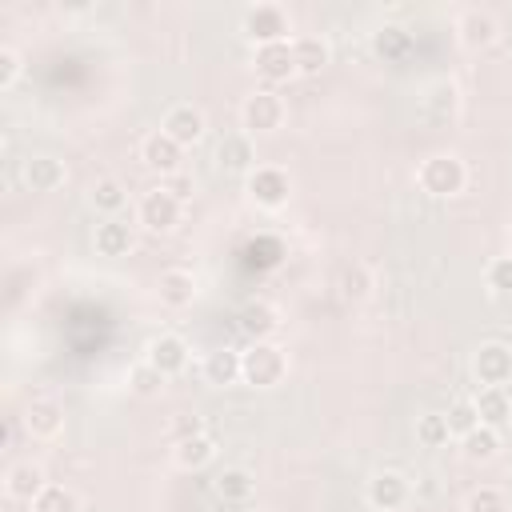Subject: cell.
<instances>
[{
    "mask_svg": "<svg viewBox=\"0 0 512 512\" xmlns=\"http://www.w3.org/2000/svg\"><path fill=\"white\" fill-rule=\"evenodd\" d=\"M416 440H420L424 448H444V444L452 440L448 416H444V412H424V416L416 420Z\"/></svg>",
    "mask_w": 512,
    "mask_h": 512,
    "instance_id": "cell-31",
    "label": "cell"
},
{
    "mask_svg": "<svg viewBox=\"0 0 512 512\" xmlns=\"http://www.w3.org/2000/svg\"><path fill=\"white\" fill-rule=\"evenodd\" d=\"M448 432L460 440V436H468L476 424H480V412H476V400H468V396H460V400H452L448 404Z\"/></svg>",
    "mask_w": 512,
    "mask_h": 512,
    "instance_id": "cell-32",
    "label": "cell"
},
{
    "mask_svg": "<svg viewBox=\"0 0 512 512\" xmlns=\"http://www.w3.org/2000/svg\"><path fill=\"white\" fill-rule=\"evenodd\" d=\"M168 432H172V444H176V440L200 436V432H204V420H200L196 412H176V416H172V424H168Z\"/></svg>",
    "mask_w": 512,
    "mask_h": 512,
    "instance_id": "cell-38",
    "label": "cell"
},
{
    "mask_svg": "<svg viewBox=\"0 0 512 512\" xmlns=\"http://www.w3.org/2000/svg\"><path fill=\"white\" fill-rule=\"evenodd\" d=\"M252 492H256V480H252V472H244V468H224V472L216 476V496H220L224 504H232V508L248 504Z\"/></svg>",
    "mask_w": 512,
    "mask_h": 512,
    "instance_id": "cell-28",
    "label": "cell"
},
{
    "mask_svg": "<svg viewBox=\"0 0 512 512\" xmlns=\"http://www.w3.org/2000/svg\"><path fill=\"white\" fill-rule=\"evenodd\" d=\"M212 460H216V440H212L208 432L172 444V464L184 468V472H200V468H208Z\"/></svg>",
    "mask_w": 512,
    "mask_h": 512,
    "instance_id": "cell-19",
    "label": "cell"
},
{
    "mask_svg": "<svg viewBox=\"0 0 512 512\" xmlns=\"http://www.w3.org/2000/svg\"><path fill=\"white\" fill-rule=\"evenodd\" d=\"M240 124L248 136H264V132H276L284 124V100L272 92V88H256L244 96L240 104Z\"/></svg>",
    "mask_w": 512,
    "mask_h": 512,
    "instance_id": "cell-3",
    "label": "cell"
},
{
    "mask_svg": "<svg viewBox=\"0 0 512 512\" xmlns=\"http://www.w3.org/2000/svg\"><path fill=\"white\" fill-rule=\"evenodd\" d=\"M236 324H240V332H244L248 340H268V336L280 328V316H276V308H272L268 300H248V304L236 312Z\"/></svg>",
    "mask_w": 512,
    "mask_h": 512,
    "instance_id": "cell-18",
    "label": "cell"
},
{
    "mask_svg": "<svg viewBox=\"0 0 512 512\" xmlns=\"http://www.w3.org/2000/svg\"><path fill=\"white\" fill-rule=\"evenodd\" d=\"M284 372H288V356L272 340H252L240 352V380H248L252 388H272L284 380Z\"/></svg>",
    "mask_w": 512,
    "mask_h": 512,
    "instance_id": "cell-2",
    "label": "cell"
},
{
    "mask_svg": "<svg viewBox=\"0 0 512 512\" xmlns=\"http://www.w3.org/2000/svg\"><path fill=\"white\" fill-rule=\"evenodd\" d=\"M88 200H92V208H96V212H104V216L112 220V216H120V212H124V204H128V192H124V184H120V180L104 176V180H96V184H92Z\"/></svg>",
    "mask_w": 512,
    "mask_h": 512,
    "instance_id": "cell-29",
    "label": "cell"
},
{
    "mask_svg": "<svg viewBox=\"0 0 512 512\" xmlns=\"http://www.w3.org/2000/svg\"><path fill=\"white\" fill-rule=\"evenodd\" d=\"M216 160L228 168V172H252L256 168V144L248 132H228L216 148Z\"/></svg>",
    "mask_w": 512,
    "mask_h": 512,
    "instance_id": "cell-20",
    "label": "cell"
},
{
    "mask_svg": "<svg viewBox=\"0 0 512 512\" xmlns=\"http://www.w3.org/2000/svg\"><path fill=\"white\" fill-rule=\"evenodd\" d=\"M144 360H148L164 380H168V376H180V372L188 368V340L176 336V332H160V336H152Z\"/></svg>",
    "mask_w": 512,
    "mask_h": 512,
    "instance_id": "cell-8",
    "label": "cell"
},
{
    "mask_svg": "<svg viewBox=\"0 0 512 512\" xmlns=\"http://www.w3.org/2000/svg\"><path fill=\"white\" fill-rule=\"evenodd\" d=\"M252 68L264 84H284L288 76H296V56H292V40L280 44H260L252 56Z\"/></svg>",
    "mask_w": 512,
    "mask_h": 512,
    "instance_id": "cell-10",
    "label": "cell"
},
{
    "mask_svg": "<svg viewBox=\"0 0 512 512\" xmlns=\"http://www.w3.org/2000/svg\"><path fill=\"white\" fill-rule=\"evenodd\" d=\"M20 420H24V428H28L32 440H52L64 428V404L52 400V396H32Z\"/></svg>",
    "mask_w": 512,
    "mask_h": 512,
    "instance_id": "cell-12",
    "label": "cell"
},
{
    "mask_svg": "<svg viewBox=\"0 0 512 512\" xmlns=\"http://www.w3.org/2000/svg\"><path fill=\"white\" fill-rule=\"evenodd\" d=\"M372 52H376L380 60H404V56L412 52V32L400 28V24H380V28L372 32Z\"/></svg>",
    "mask_w": 512,
    "mask_h": 512,
    "instance_id": "cell-24",
    "label": "cell"
},
{
    "mask_svg": "<svg viewBox=\"0 0 512 512\" xmlns=\"http://www.w3.org/2000/svg\"><path fill=\"white\" fill-rule=\"evenodd\" d=\"M44 484H48V476H44V468H40L36 460H16V464H8V472H4V496H8V500L32 504V500L44 492Z\"/></svg>",
    "mask_w": 512,
    "mask_h": 512,
    "instance_id": "cell-13",
    "label": "cell"
},
{
    "mask_svg": "<svg viewBox=\"0 0 512 512\" xmlns=\"http://www.w3.org/2000/svg\"><path fill=\"white\" fill-rule=\"evenodd\" d=\"M20 176H24V184H28L32 192H56V188L68 180V168H64V160H60V156L36 152V156H28V160H24Z\"/></svg>",
    "mask_w": 512,
    "mask_h": 512,
    "instance_id": "cell-15",
    "label": "cell"
},
{
    "mask_svg": "<svg viewBox=\"0 0 512 512\" xmlns=\"http://www.w3.org/2000/svg\"><path fill=\"white\" fill-rule=\"evenodd\" d=\"M292 56H296V76H320L328 64V44L320 36H296Z\"/></svg>",
    "mask_w": 512,
    "mask_h": 512,
    "instance_id": "cell-25",
    "label": "cell"
},
{
    "mask_svg": "<svg viewBox=\"0 0 512 512\" xmlns=\"http://www.w3.org/2000/svg\"><path fill=\"white\" fill-rule=\"evenodd\" d=\"M244 36L260 48V44H280V40H288V32H292V20H288V12L280 8V4H252L248 12H244Z\"/></svg>",
    "mask_w": 512,
    "mask_h": 512,
    "instance_id": "cell-4",
    "label": "cell"
},
{
    "mask_svg": "<svg viewBox=\"0 0 512 512\" xmlns=\"http://www.w3.org/2000/svg\"><path fill=\"white\" fill-rule=\"evenodd\" d=\"M32 512H80V496L64 484H44V492L28 504Z\"/></svg>",
    "mask_w": 512,
    "mask_h": 512,
    "instance_id": "cell-30",
    "label": "cell"
},
{
    "mask_svg": "<svg viewBox=\"0 0 512 512\" xmlns=\"http://www.w3.org/2000/svg\"><path fill=\"white\" fill-rule=\"evenodd\" d=\"M20 72H24L20 52H16L12 44H0V88H12V84L20 80Z\"/></svg>",
    "mask_w": 512,
    "mask_h": 512,
    "instance_id": "cell-37",
    "label": "cell"
},
{
    "mask_svg": "<svg viewBox=\"0 0 512 512\" xmlns=\"http://www.w3.org/2000/svg\"><path fill=\"white\" fill-rule=\"evenodd\" d=\"M180 212H184V204H180L172 192H164V188L156 184V188H148V192L140 196V204H136V224L148 228V232H172V228L180 224Z\"/></svg>",
    "mask_w": 512,
    "mask_h": 512,
    "instance_id": "cell-5",
    "label": "cell"
},
{
    "mask_svg": "<svg viewBox=\"0 0 512 512\" xmlns=\"http://www.w3.org/2000/svg\"><path fill=\"white\" fill-rule=\"evenodd\" d=\"M472 376H476V384H484V388H504V384L512 380V348L500 344V340L480 344L476 356H472Z\"/></svg>",
    "mask_w": 512,
    "mask_h": 512,
    "instance_id": "cell-7",
    "label": "cell"
},
{
    "mask_svg": "<svg viewBox=\"0 0 512 512\" xmlns=\"http://www.w3.org/2000/svg\"><path fill=\"white\" fill-rule=\"evenodd\" d=\"M416 184H420V192L444 200V196L464 192V184H468V168H464V160H460L456 152H432L428 160H420V168H416Z\"/></svg>",
    "mask_w": 512,
    "mask_h": 512,
    "instance_id": "cell-1",
    "label": "cell"
},
{
    "mask_svg": "<svg viewBox=\"0 0 512 512\" xmlns=\"http://www.w3.org/2000/svg\"><path fill=\"white\" fill-rule=\"evenodd\" d=\"M508 244H512V228H508Z\"/></svg>",
    "mask_w": 512,
    "mask_h": 512,
    "instance_id": "cell-40",
    "label": "cell"
},
{
    "mask_svg": "<svg viewBox=\"0 0 512 512\" xmlns=\"http://www.w3.org/2000/svg\"><path fill=\"white\" fill-rule=\"evenodd\" d=\"M160 384H164V376H160L148 360H140V364H132V368H128V388H132L136 396H156V392H160Z\"/></svg>",
    "mask_w": 512,
    "mask_h": 512,
    "instance_id": "cell-35",
    "label": "cell"
},
{
    "mask_svg": "<svg viewBox=\"0 0 512 512\" xmlns=\"http://www.w3.org/2000/svg\"><path fill=\"white\" fill-rule=\"evenodd\" d=\"M336 288H340V296H344L348 304H360V300H368V296H372V288H376V280H372V268H368V264H360V260L344 264V268H340V280H336Z\"/></svg>",
    "mask_w": 512,
    "mask_h": 512,
    "instance_id": "cell-26",
    "label": "cell"
},
{
    "mask_svg": "<svg viewBox=\"0 0 512 512\" xmlns=\"http://www.w3.org/2000/svg\"><path fill=\"white\" fill-rule=\"evenodd\" d=\"M180 152H184V148H180L172 136H164L160 128L140 140V164H144L148 172H156L160 180L172 176V172H180Z\"/></svg>",
    "mask_w": 512,
    "mask_h": 512,
    "instance_id": "cell-11",
    "label": "cell"
},
{
    "mask_svg": "<svg viewBox=\"0 0 512 512\" xmlns=\"http://www.w3.org/2000/svg\"><path fill=\"white\" fill-rule=\"evenodd\" d=\"M484 284H488L496 296H512V252L488 260V268H484Z\"/></svg>",
    "mask_w": 512,
    "mask_h": 512,
    "instance_id": "cell-36",
    "label": "cell"
},
{
    "mask_svg": "<svg viewBox=\"0 0 512 512\" xmlns=\"http://www.w3.org/2000/svg\"><path fill=\"white\" fill-rule=\"evenodd\" d=\"M160 188H164V192H172L180 204L192 196V180H188L184 172H172V176H164V180H160Z\"/></svg>",
    "mask_w": 512,
    "mask_h": 512,
    "instance_id": "cell-39",
    "label": "cell"
},
{
    "mask_svg": "<svg viewBox=\"0 0 512 512\" xmlns=\"http://www.w3.org/2000/svg\"><path fill=\"white\" fill-rule=\"evenodd\" d=\"M456 100H460V96H456V84H452V80H440V84L424 96V112H428L432 120H448V116L456 112Z\"/></svg>",
    "mask_w": 512,
    "mask_h": 512,
    "instance_id": "cell-33",
    "label": "cell"
},
{
    "mask_svg": "<svg viewBox=\"0 0 512 512\" xmlns=\"http://www.w3.org/2000/svg\"><path fill=\"white\" fill-rule=\"evenodd\" d=\"M92 244H96V252H100V256H128V252H132V244H136V232H132V224H124L120 216H112V220L96 224Z\"/></svg>",
    "mask_w": 512,
    "mask_h": 512,
    "instance_id": "cell-21",
    "label": "cell"
},
{
    "mask_svg": "<svg viewBox=\"0 0 512 512\" xmlns=\"http://www.w3.org/2000/svg\"><path fill=\"white\" fill-rule=\"evenodd\" d=\"M200 376L204 384L212 388H224V384H236L240 380V352L236 348H212L200 364Z\"/></svg>",
    "mask_w": 512,
    "mask_h": 512,
    "instance_id": "cell-22",
    "label": "cell"
},
{
    "mask_svg": "<svg viewBox=\"0 0 512 512\" xmlns=\"http://www.w3.org/2000/svg\"><path fill=\"white\" fill-rule=\"evenodd\" d=\"M464 512H512V508H508V496H504L500 488L480 484V488H472V492H468Z\"/></svg>",
    "mask_w": 512,
    "mask_h": 512,
    "instance_id": "cell-34",
    "label": "cell"
},
{
    "mask_svg": "<svg viewBox=\"0 0 512 512\" xmlns=\"http://www.w3.org/2000/svg\"><path fill=\"white\" fill-rule=\"evenodd\" d=\"M456 36H460V44H464V48L480 52V48L496 44L500 24H496V16H492V12H484V8H468V12L456 20Z\"/></svg>",
    "mask_w": 512,
    "mask_h": 512,
    "instance_id": "cell-16",
    "label": "cell"
},
{
    "mask_svg": "<svg viewBox=\"0 0 512 512\" xmlns=\"http://www.w3.org/2000/svg\"><path fill=\"white\" fill-rule=\"evenodd\" d=\"M408 496H412V484H408V476L396 472V468H380V472L368 480V504L380 508V512H396V508H404Z\"/></svg>",
    "mask_w": 512,
    "mask_h": 512,
    "instance_id": "cell-9",
    "label": "cell"
},
{
    "mask_svg": "<svg viewBox=\"0 0 512 512\" xmlns=\"http://www.w3.org/2000/svg\"><path fill=\"white\" fill-rule=\"evenodd\" d=\"M476 412H480V424L504 428L512 420V396H508V388H480L476 392Z\"/></svg>",
    "mask_w": 512,
    "mask_h": 512,
    "instance_id": "cell-23",
    "label": "cell"
},
{
    "mask_svg": "<svg viewBox=\"0 0 512 512\" xmlns=\"http://www.w3.org/2000/svg\"><path fill=\"white\" fill-rule=\"evenodd\" d=\"M160 132L172 136L180 148H188V144H196L204 136V112L196 104H172L164 112V120H160Z\"/></svg>",
    "mask_w": 512,
    "mask_h": 512,
    "instance_id": "cell-14",
    "label": "cell"
},
{
    "mask_svg": "<svg viewBox=\"0 0 512 512\" xmlns=\"http://www.w3.org/2000/svg\"><path fill=\"white\" fill-rule=\"evenodd\" d=\"M156 300L164 308H172V312L188 308L196 300V276L188 268H164L160 280H156Z\"/></svg>",
    "mask_w": 512,
    "mask_h": 512,
    "instance_id": "cell-17",
    "label": "cell"
},
{
    "mask_svg": "<svg viewBox=\"0 0 512 512\" xmlns=\"http://www.w3.org/2000/svg\"><path fill=\"white\" fill-rule=\"evenodd\" d=\"M248 196H252L256 208H268V212H272V208L288 204L292 180H288V172L276 168V164H256V168L248 172Z\"/></svg>",
    "mask_w": 512,
    "mask_h": 512,
    "instance_id": "cell-6",
    "label": "cell"
},
{
    "mask_svg": "<svg viewBox=\"0 0 512 512\" xmlns=\"http://www.w3.org/2000/svg\"><path fill=\"white\" fill-rule=\"evenodd\" d=\"M460 452H464V460H472V464H488V460L500 452V428L476 424L468 436H460Z\"/></svg>",
    "mask_w": 512,
    "mask_h": 512,
    "instance_id": "cell-27",
    "label": "cell"
}]
</instances>
